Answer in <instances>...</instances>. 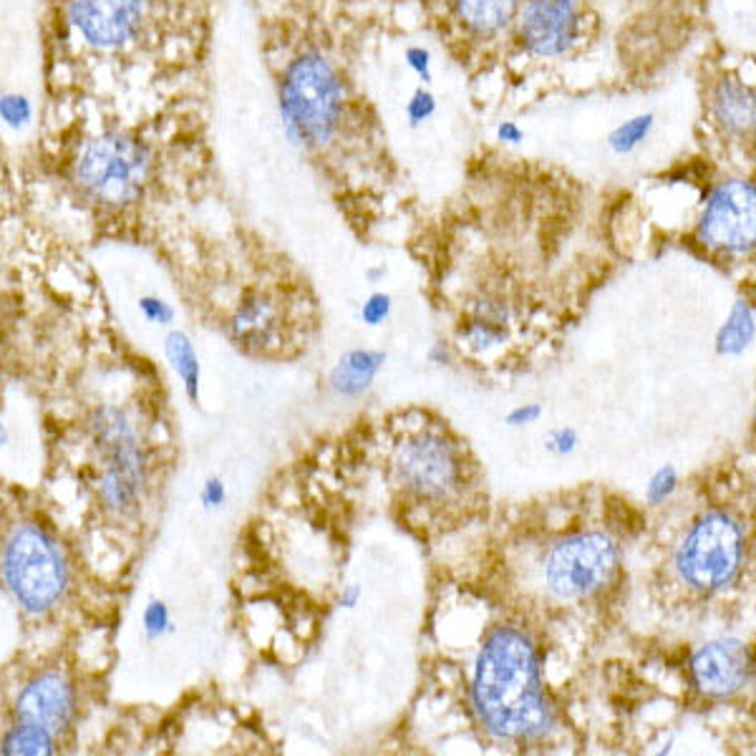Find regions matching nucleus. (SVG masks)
<instances>
[{"label":"nucleus","mask_w":756,"mask_h":756,"mask_svg":"<svg viewBox=\"0 0 756 756\" xmlns=\"http://www.w3.org/2000/svg\"><path fill=\"white\" fill-rule=\"evenodd\" d=\"M754 185L749 179H729L708 197L698 235L708 248L744 255L754 248Z\"/></svg>","instance_id":"9b49d317"},{"label":"nucleus","mask_w":756,"mask_h":756,"mask_svg":"<svg viewBox=\"0 0 756 756\" xmlns=\"http://www.w3.org/2000/svg\"><path fill=\"white\" fill-rule=\"evenodd\" d=\"M553 444H555V449L565 454V451H570L575 444H578V437H575V431L573 429H563V431H557L555 437H553Z\"/></svg>","instance_id":"7c9ffc66"},{"label":"nucleus","mask_w":756,"mask_h":756,"mask_svg":"<svg viewBox=\"0 0 756 756\" xmlns=\"http://www.w3.org/2000/svg\"><path fill=\"white\" fill-rule=\"evenodd\" d=\"M434 109H437V101H434L431 93L427 89H419L411 97L409 107H406V113H409L411 125H421V121H427L431 117Z\"/></svg>","instance_id":"393cba45"},{"label":"nucleus","mask_w":756,"mask_h":756,"mask_svg":"<svg viewBox=\"0 0 756 756\" xmlns=\"http://www.w3.org/2000/svg\"><path fill=\"white\" fill-rule=\"evenodd\" d=\"M744 565V529L732 515L706 513L676 547L674 567L688 590L712 595L736 580Z\"/></svg>","instance_id":"0eeeda50"},{"label":"nucleus","mask_w":756,"mask_h":756,"mask_svg":"<svg viewBox=\"0 0 756 756\" xmlns=\"http://www.w3.org/2000/svg\"><path fill=\"white\" fill-rule=\"evenodd\" d=\"M6 444H8V431H6V427H3V421H0V449H3Z\"/></svg>","instance_id":"473e14b6"},{"label":"nucleus","mask_w":756,"mask_h":756,"mask_svg":"<svg viewBox=\"0 0 756 756\" xmlns=\"http://www.w3.org/2000/svg\"><path fill=\"white\" fill-rule=\"evenodd\" d=\"M0 570L18 605L33 616L53 610L69 588V567L59 545L36 525L13 529L6 540Z\"/></svg>","instance_id":"423d86ee"},{"label":"nucleus","mask_w":756,"mask_h":756,"mask_svg":"<svg viewBox=\"0 0 756 756\" xmlns=\"http://www.w3.org/2000/svg\"><path fill=\"white\" fill-rule=\"evenodd\" d=\"M692 674L706 696L726 698L739 694L752 676L749 650L739 640L712 643L696 654Z\"/></svg>","instance_id":"ddd939ff"},{"label":"nucleus","mask_w":756,"mask_h":756,"mask_svg":"<svg viewBox=\"0 0 756 756\" xmlns=\"http://www.w3.org/2000/svg\"><path fill=\"white\" fill-rule=\"evenodd\" d=\"M406 61H409V66H411L416 73L424 76V81L431 79V73H429L431 61H429V51L427 49H421V46H416V49H409V51H406Z\"/></svg>","instance_id":"c85d7f7f"},{"label":"nucleus","mask_w":756,"mask_h":756,"mask_svg":"<svg viewBox=\"0 0 756 756\" xmlns=\"http://www.w3.org/2000/svg\"><path fill=\"white\" fill-rule=\"evenodd\" d=\"M139 314L145 316L149 324H157V326H169L175 320V308L157 296H141Z\"/></svg>","instance_id":"b1692460"},{"label":"nucleus","mask_w":756,"mask_h":756,"mask_svg":"<svg viewBox=\"0 0 756 756\" xmlns=\"http://www.w3.org/2000/svg\"><path fill=\"white\" fill-rule=\"evenodd\" d=\"M141 626H145L147 638H162L165 633L172 628V618H169V608L162 600H149L145 608V616H141Z\"/></svg>","instance_id":"5701e85b"},{"label":"nucleus","mask_w":756,"mask_h":756,"mask_svg":"<svg viewBox=\"0 0 756 756\" xmlns=\"http://www.w3.org/2000/svg\"><path fill=\"white\" fill-rule=\"evenodd\" d=\"M540 414H543L540 406L529 404L527 409H517L513 416H509V424H515V427H519V424H533Z\"/></svg>","instance_id":"c756f323"},{"label":"nucleus","mask_w":756,"mask_h":756,"mask_svg":"<svg viewBox=\"0 0 756 756\" xmlns=\"http://www.w3.org/2000/svg\"><path fill=\"white\" fill-rule=\"evenodd\" d=\"M91 431L103 459V505L117 515L135 513L141 491H145V457H141V444L135 427L119 409L103 406L93 414Z\"/></svg>","instance_id":"1a4fd4ad"},{"label":"nucleus","mask_w":756,"mask_h":756,"mask_svg":"<svg viewBox=\"0 0 756 756\" xmlns=\"http://www.w3.org/2000/svg\"><path fill=\"white\" fill-rule=\"evenodd\" d=\"M56 736L36 724L16 722L0 742V752L8 756H46L56 749Z\"/></svg>","instance_id":"6ab92c4d"},{"label":"nucleus","mask_w":756,"mask_h":756,"mask_svg":"<svg viewBox=\"0 0 756 756\" xmlns=\"http://www.w3.org/2000/svg\"><path fill=\"white\" fill-rule=\"evenodd\" d=\"M225 497H227V491H225V485L220 479H207V485L202 487V505L207 509H217V507H222L225 505Z\"/></svg>","instance_id":"cd10ccee"},{"label":"nucleus","mask_w":756,"mask_h":756,"mask_svg":"<svg viewBox=\"0 0 756 756\" xmlns=\"http://www.w3.org/2000/svg\"><path fill=\"white\" fill-rule=\"evenodd\" d=\"M278 103L288 135L306 151L336 145L346 125V81L318 46L292 51L278 69Z\"/></svg>","instance_id":"20e7f679"},{"label":"nucleus","mask_w":756,"mask_h":756,"mask_svg":"<svg viewBox=\"0 0 756 756\" xmlns=\"http://www.w3.org/2000/svg\"><path fill=\"white\" fill-rule=\"evenodd\" d=\"M475 704L499 739L529 742L550 729L537 654L523 630L503 626L489 633L477 666Z\"/></svg>","instance_id":"7ed1b4c3"},{"label":"nucleus","mask_w":756,"mask_h":756,"mask_svg":"<svg viewBox=\"0 0 756 756\" xmlns=\"http://www.w3.org/2000/svg\"><path fill=\"white\" fill-rule=\"evenodd\" d=\"M36 121V101L23 91H6L0 93V125L8 131L31 129Z\"/></svg>","instance_id":"aec40b11"},{"label":"nucleus","mask_w":756,"mask_h":756,"mask_svg":"<svg viewBox=\"0 0 756 756\" xmlns=\"http://www.w3.org/2000/svg\"><path fill=\"white\" fill-rule=\"evenodd\" d=\"M499 137L507 141H519L523 139V131H519L515 125H505V127H499Z\"/></svg>","instance_id":"2f4dec72"},{"label":"nucleus","mask_w":756,"mask_h":756,"mask_svg":"<svg viewBox=\"0 0 756 756\" xmlns=\"http://www.w3.org/2000/svg\"><path fill=\"white\" fill-rule=\"evenodd\" d=\"M185 0H46L43 51L56 101L139 109L135 97L189 51Z\"/></svg>","instance_id":"f257e3e1"},{"label":"nucleus","mask_w":756,"mask_h":756,"mask_svg":"<svg viewBox=\"0 0 756 756\" xmlns=\"http://www.w3.org/2000/svg\"><path fill=\"white\" fill-rule=\"evenodd\" d=\"M676 489V471L666 467V469H660L658 475L654 477V481H650V487H648V499L654 505L658 503H664V499L670 495V491Z\"/></svg>","instance_id":"a878e982"},{"label":"nucleus","mask_w":756,"mask_h":756,"mask_svg":"<svg viewBox=\"0 0 756 756\" xmlns=\"http://www.w3.org/2000/svg\"><path fill=\"white\" fill-rule=\"evenodd\" d=\"M708 117L726 139L752 141L754 91L734 73H724L708 91Z\"/></svg>","instance_id":"2eb2a0df"},{"label":"nucleus","mask_w":756,"mask_h":756,"mask_svg":"<svg viewBox=\"0 0 756 756\" xmlns=\"http://www.w3.org/2000/svg\"><path fill=\"white\" fill-rule=\"evenodd\" d=\"M165 354L169 358V364H172L175 374L182 378L189 399L197 401V396H200V361H197L192 340H189L182 330H172V334L165 338Z\"/></svg>","instance_id":"f3484780"},{"label":"nucleus","mask_w":756,"mask_h":756,"mask_svg":"<svg viewBox=\"0 0 756 756\" xmlns=\"http://www.w3.org/2000/svg\"><path fill=\"white\" fill-rule=\"evenodd\" d=\"M475 471L465 444L434 424L404 431L389 457V477L406 503L431 509L459 505L475 485Z\"/></svg>","instance_id":"39448f33"},{"label":"nucleus","mask_w":756,"mask_h":756,"mask_svg":"<svg viewBox=\"0 0 756 756\" xmlns=\"http://www.w3.org/2000/svg\"><path fill=\"white\" fill-rule=\"evenodd\" d=\"M73 686L59 670H49V674L36 676L23 686V692L18 694L13 714L16 722L36 724L41 729L51 732L53 736L61 729H66L73 716Z\"/></svg>","instance_id":"f8f14e48"},{"label":"nucleus","mask_w":756,"mask_h":756,"mask_svg":"<svg viewBox=\"0 0 756 756\" xmlns=\"http://www.w3.org/2000/svg\"><path fill=\"white\" fill-rule=\"evenodd\" d=\"M389 308H391L389 296H374L364 306V320L368 326H378L386 316H389Z\"/></svg>","instance_id":"bb28decb"},{"label":"nucleus","mask_w":756,"mask_h":756,"mask_svg":"<svg viewBox=\"0 0 756 756\" xmlns=\"http://www.w3.org/2000/svg\"><path fill=\"white\" fill-rule=\"evenodd\" d=\"M454 21L475 38H495L517 21L519 0H451Z\"/></svg>","instance_id":"dca6fc26"},{"label":"nucleus","mask_w":756,"mask_h":756,"mask_svg":"<svg viewBox=\"0 0 756 756\" xmlns=\"http://www.w3.org/2000/svg\"><path fill=\"white\" fill-rule=\"evenodd\" d=\"M381 364H384L381 354H371V351L348 354L334 371L336 389L344 394H361L366 386L371 384V378L376 376L378 366Z\"/></svg>","instance_id":"a211bd4d"},{"label":"nucleus","mask_w":756,"mask_h":756,"mask_svg":"<svg viewBox=\"0 0 756 756\" xmlns=\"http://www.w3.org/2000/svg\"><path fill=\"white\" fill-rule=\"evenodd\" d=\"M76 119L56 131L61 175L83 205L129 212L147 200L162 172V127L141 109L73 107Z\"/></svg>","instance_id":"f03ea898"},{"label":"nucleus","mask_w":756,"mask_h":756,"mask_svg":"<svg viewBox=\"0 0 756 756\" xmlns=\"http://www.w3.org/2000/svg\"><path fill=\"white\" fill-rule=\"evenodd\" d=\"M517 38L535 59H560L585 33L583 0H527L517 13Z\"/></svg>","instance_id":"9d476101"},{"label":"nucleus","mask_w":756,"mask_h":756,"mask_svg":"<svg viewBox=\"0 0 756 756\" xmlns=\"http://www.w3.org/2000/svg\"><path fill=\"white\" fill-rule=\"evenodd\" d=\"M618 560V545L605 533L570 535L545 555V588L557 600L595 598L616 578Z\"/></svg>","instance_id":"6e6552de"},{"label":"nucleus","mask_w":756,"mask_h":756,"mask_svg":"<svg viewBox=\"0 0 756 756\" xmlns=\"http://www.w3.org/2000/svg\"><path fill=\"white\" fill-rule=\"evenodd\" d=\"M650 129H654V113H640V117L628 119L626 125H620L616 131H613L608 145L613 151H618V155H628V151H633L646 141Z\"/></svg>","instance_id":"412c9836"},{"label":"nucleus","mask_w":756,"mask_h":756,"mask_svg":"<svg viewBox=\"0 0 756 756\" xmlns=\"http://www.w3.org/2000/svg\"><path fill=\"white\" fill-rule=\"evenodd\" d=\"M752 314L744 306L734 310V316L726 328L722 330V338H718V348L726 354H739L746 348V344L752 340Z\"/></svg>","instance_id":"4be33fe9"},{"label":"nucleus","mask_w":756,"mask_h":756,"mask_svg":"<svg viewBox=\"0 0 756 756\" xmlns=\"http://www.w3.org/2000/svg\"><path fill=\"white\" fill-rule=\"evenodd\" d=\"M232 340L245 351H268L282 336V310L270 292L255 290L240 300L230 320Z\"/></svg>","instance_id":"4468645a"}]
</instances>
